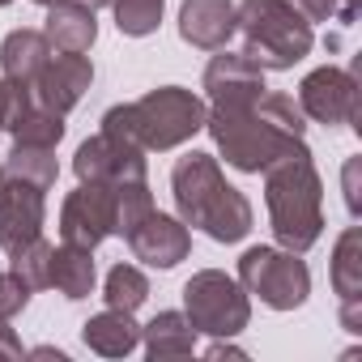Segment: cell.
I'll list each match as a JSON object with an SVG mask.
<instances>
[{
	"mask_svg": "<svg viewBox=\"0 0 362 362\" xmlns=\"http://www.w3.org/2000/svg\"><path fill=\"white\" fill-rule=\"evenodd\" d=\"M170 188L184 226H201L218 243H239L252 230V205L239 188H230L209 153H188L170 170Z\"/></svg>",
	"mask_w": 362,
	"mask_h": 362,
	"instance_id": "6da1fadb",
	"label": "cell"
},
{
	"mask_svg": "<svg viewBox=\"0 0 362 362\" xmlns=\"http://www.w3.org/2000/svg\"><path fill=\"white\" fill-rule=\"evenodd\" d=\"M205 128V103L179 86H162L128 107H111L103 115V132L119 136L136 149H175Z\"/></svg>",
	"mask_w": 362,
	"mask_h": 362,
	"instance_id": "7a4b0ae2",
	"label": "cell"
},
{
	"mask_svg": "<svg viewBox=\"0 0 362 362\" xmlns=\"http://www.w3.org/2000/svg\"><path fill=\"white\" fill-rule=\"evenodd\" d=\"M320 175L311 166V153H286L269 166L264 179V201H269V218H273V235L286 252H307L320 230H324V214H320Z\"/></svg>",
	"mask_w": 362,
	"mask_h": 362,
	"instance_id": "3957f363",
	"label": "cell"
},
{
	"mask_svg": "<svg viewBox=\"0 0 362 362\" xmlns=\"http://www.w3.org/2000/svg\"><path fill=\"white\" fill-rule=\"evenodd\" d=\"M235 30H243V56L260 69H294L311 52V22L290 0H243Z\"/></svg>",
	"mask_w": 362,
	"mask_h": 362,
	"instance_id": "277c9868",
	"label": "cell"
},
{
	"mask_svg": "<svg viewBox=\"0 0 362 362\" xmlns=\"http://www.w3.org/2000/svg\"><path fill=\"white\" fill-rule=\"evenodd\" d=\"M205 128L214 132V141L226 153V162L239 166V170H269L277 158L307 149L303 136H290L277 124H269L256 103L252 107H239V111L214 107V115H205Z\"/></svg>",
	"mask_w": 362,
	"mask_h": 362,
	"instance_id": "5b68a950",
	"label": "cell"
},
{
	"mask_svg": "<svg viewBox=\"0 0 362 362\" xmlns=\"http://www.w3.org/2000/svg\"><path fill=\"white\" fill-rule=\"evenodd\" d=\"M239 286L252 290L264 307L273 311H290L307 303L311 277L307 264L298 260V252H277V247H252L239 260Z\"/></svg>",
	"mask_w": 362,
	"mask_h": 362,
	"instance_id": "8992f818",
	"label": "cell"
},
{
	"mask_svg": "<svg viewBox=\"0 0 362 362\" xmlns=\"http://www.w3.org/2000/svg\"><path fill=\"white\" fill-rule=\"evenodd\" d=\"M184 307H188V324L197 332H214V337H235L247 328V294L239 281H230L226 273H197L184 286Z\"/></svg>",
	"mask_w": 362,
	"mask_h": 362,
	"instance_id": "52a82bcc",
	"label": "cell"
},
{
	"mask_svg": "<svg viewBox=\"0 0 362 362\" xmlns=\"http://www.w3.org/2000/svg\"><path fill=\"white\" fill-rule=\"evenodd\" d=\"M115 230V188L111 184H81L60 214V239L69 247L94 252Z\"/></svg>",
	"mask_w": 362,
	"mask_h": 362,
	"instance_id": "ba28073f",
	"label": "cell"
},
{
	"mask_svg": "<svg viewBox=\"0 0 362 362\" xmlns=\"http://www.w3.org/2000/svg\"><path fill=\"white\" fill-rule=\"evenodd\" d=\"M73 170L81 184H136L145 179V149L119 141V136H107L98 132L94 141H86L73 158Z\"/></svg>",
	"mask_w": 362,
	"mask_h": 362,
	"instance_id": "9c48e42d",
	"label": "cell"
},
{
	"mask_svg": "<svg viewBox=\"0 0 362 362\" xmlns=\"http://www.w3.org/2000/svg\"><path fill=\"white\" fill-rule=\"evenodd\" d=\"M298 107L303 115L337 128V124H354L358 119V81L345 69H315L303 86H298Z\"/></svg>",
	"mask_w": 362,
	"mask_h": 362,
	"instance_id": "30bf717a",
	"label": "cell"
},
{
	"mask_svg": "<svg viewBox=\"0 0 362 362\" xmlns=\"http://www.w3.org/2000/svg\"><path fill=\"white\" fill-rule=\"evenodd\" d=\"M205 90H209V103L222 107V111H239V107H252L260 94H264V69L252 64L243 52H226L218 47V56L209 60L205 69Z\"/></svg>",
	"mask_w": 362,
	"mask_h": 362,
	"instance_id": "8fae6325",
	"label": "cell"
},
{
	"mask_svg": "<svg viewBox=\"0 0 362 362\" xmlns=\"http://www.w3.org/2000/svg\"><path fill=\"white\" fill-rule=\"evenodd\" d=\"M90 81H94V64H90L81 52H60V56H52V60L43 64V73L35 77L30 98H35L39 107H47V111L64 115V111H73V107L81 103V94L90 90Z\"/></svg>",
	"mask_w": 362,
	"mask_h": 362,
	"instance_id": "7c38bea8",
	"label": "cell"
},
{
	"mask_svg": "<svg viewBox=\"0 0 362 362\" xmlns=\"http://www.w3.org/2000/svg\"><path fill=\"white\" fill-rule=\"evenodd\" d=\"M43 235V188L5 179L0 184V247L9 256Z\"/></svg>",
	"mask_w": 362,
	"mask_h": 362,
	"instance_id": "4fadbf2b",
	"label": "cell"
},
{
	"mask_svg": "<svg viewBox=\"0 0 362 362\" xmlns=\"http://www.w3.org/2000/svg\"><path fill=\"white\" fill-rule=\"evenodd\" d=\"M124 239H128L132 256L145 260V264H153V269H175L179 260L188 256V247H192L188 226L175 222V218H166V214H145Z\"/></svg>",
	"mask_w": 362,
	"mask_h": 362,
	"instance_id": "5bb4252c",
	"label": "cell"
},
{
	"mask_svg": "<svg viewBox=\"0 0 362 362\" xmlns=\"http://www.w3.org/2000/svg\"><path fill=\"white\" fill-rule=\"evenodd\" d=\"M179 35L201 52H218L235 35V5L230 0H184L179 9Z\"/></svg>",
	"mask_w": 362,
	"mask_h": 362,
	"instance_id": "9a60e30c",
	"label": "cell"
},
{
	"mask_svg": "<svg viewBox=\"0 0 362 362\" xmlns=\"http://www.w3.org/2000/svg\"><path fill=\"white\" fill-rule=\"evenodd\" d=\"M332 286L341 294V320L349 332H362V230L349 226L337 239V256H332Z\"/></svg>",
	"mask_w": 362,
	"mask_h": 362,
	"instance_id": "2e32d148",
	"label": "cell"
},
{
	"mask_svg": "<svg viewBox=\"0 0 362 362\" xmlns=\"http://www.w3.org/2000/svg\"><path fill=\"white\" fill-rule=\"evenodd\" d=\"M47 60H52V43L39 30H13L5 39V47H0V69H5V81L18 86V90H30Z\"/></svg>",
	"mask_w": 362,
	"mask_h": 362,
	"instance_id": "e0dca14e",
	"label": "cell"
},
{
	"mask_svg": "<svg viewBox=\"0 0 362 362\" xmlns=\"http://www.w3.org/2000/svg\"><path fill=\"white\" fill-rule=\"evenodd\" d=\"M47 43L56 52H90L94 39H98V22H94V9L81 5V0H60L47 13Z\"/></svg>",
	"mask_w": 362,
	"mask_h": 362,
	"instance_id": "ac0fdd59",
	"label": "cell"
},
{
	"mask_svg": "<svg viewBox=\"0 0 362 362\" xmlns=\"http://www.w3.org/2000/svg\"><path fill=\"white\" fill-rule=\"evenodd\" d=\"M81 341H86L94 354H103V358H124V354H132V349L141 345V328L132 324V311L107 307L103 315H94V320L81 328Z\"/></svg>",
	"mask_w": 362,
	"mask_h": 362,
	"instance_id": "d6986e66",
	"label": "cell"
},
{
	"mask_svg": "<svg viewBox=\"0 0 362 362\" xmlns=\"http://www.w3.org/2000/svg\"><path fill=\"white\" fill-rule=\"evenodd\" d=\"M141 332H145V349H149V358H188L192 345H197V328L188 324V315H179V311H162V315H153Z\"/></svg>",
	"mask_w": 362,
	"mask_h": 362,
	"instance_id": "ffe728a7",
	"label": "cell"
},
{
	"mask_svg": "<svg viewBox=\"0 0 362 362\" xmlns=\"http://www.w3.org/2000/svg\"><path fill=\"white\" fill-rule=\"evenodd\" d=\"M52 286L64 298H86L94 290V260L86 247H52Z\"/></svg>",
	"mask_w": 362,
	"mask_h": 362,
	"instance_id": "44dd1931",
	"label": "cell"
},
{
	"mask_svg": "<svg viewBox=\"0 0 362 362\" xmlns=\"http://www.w3.org/2000/svg\"><path fill=\"white\" fill-rule=\"evenodd\" d=\"M9 132H13L18 145H52V149H56V141L64 136V119L30 98V103H22L18 115L9 119Z\"/></svg>",
	"mask_w": 362,
	"mask_h": 362,
	"instance_id": "7402d4cb",
	"label": "cell"
},
{
	"mask_svg": "<svg viewBox=\"0 0 362 362\" xmlns=\"http://www.w3.org/2000/svg\"><path fill=\"white\" fill-rule=\"evenodd\" d=\"M5 175L9 179H22V184H35V188H52L56 184V158H52V145H13L9 162H5Z\"/></svg>",
	"mask_w": 362,
	"mask_h": 362,
	"instance_id": "603a6c76",
	"label": "cell"
},
{
	"mask_svg": "<svg viewBox=\"0 0 362 362\" xmlns=\"http://www.w3.org/2000/svg\"><path fill=\"white\" fill-rule=\"evenodd\" d=\"M145 294H149V281L141 277V269L115 264V269L107 273V290H103L107 307H115V311H136V307L145 303Z\"/></svg>",
	"mask_w": 362,
	"mask_h": 362,
	"instance_id": "cb8c5ba5",
	"label": "cell"
},
{
	"mask_svg": "<svg viewBox=\"0 0 362 362\" xmlns=\"http://www.w3.org/2000/svg\"><path fill=\"white\" fill-rule=\"evenodd\" d=\"M162 5L166 0H111V9H115V26L132 39L141 35H153L158 22H162Z\"/></svg>",
	"mask_w": 362,
	"mask_h": 362,
	"instance_id": "d4e9b609",
	"label": "cell"
},
{
	"mask_svg": "<svg viewBox=\"0 0 362 362\" xmlns=\"http://www.w3.org/2000/svg\"><path fill=\"white\" fill-rule=\"evenodd\" d=\"M145 214H153V197L145 188V179H136V184H115V230L111 235H128Z\"/></svg>",
	"mask_w": 362,
	"mask_h": 362,
	"instance_id": "484cf974",
	"label": "cell"
},
{
	"mask_svg": "<svg viewBox=\"0 0 362 362\" xmlns=\"http://www.w3.org/2000/svg\"><path fill=\"white\" fill-rule=\"evenodd\" d=\"M9 273H18L26 281V290L52 286V243H43V235H39L35 243H26L22 252H13V269Z\"/></svg>",
	"mask_w": 362,
	"mask_h": 362,
	"instance_id": "4316f807",
	"label": "cell"
},
{
	"mask_svg": "<svg viewBox=\"0 0 362 362\" xmlns=\"http://www.w3.org/2000/svg\"><path fill=\"white\" fill-rule=\"evenodd\" d=\"M256 107H260V115L269 119V124H277L281 132H290V136H303V107H294V98L290 94H260L256 98Z\"/></svg>",
	"mask_w": 362,
	"mask_h": 362,
	"instance_id": "83f0119b",
	"label": "cell"
},
{
	"mask_svg": "<svg viewBox=\"0 0 362 362\" xmlns=\"http://www.w3.org/2000/svg\"><path fill=\"white\" fill-rule=\"evenodd\" d=\"M30 303V290L18 273H0V324H9L22 307Z\"/></svg>",
	"mask_w": 362,
	"mask_h": 362,
	"instance_id": "f1b7e54d",
	"label": "cell"
},
{
	"mask_svg": "<svg viewBox=\"0 0 362 362\" xmlns=\"http://www.w3.org/2000/svg\"><path fill=\"white\" fill-rule=\"evenodd\" d=\"M22 103H30V90H18L9 81H0V128H9V119L18 115Z\"/></svg>",
	"mask_w": 362,
	"mask_h": 362,
	"instance_id": "f546056e",
	"label": "cell"
},
{
	"mask_svg": "<svg viewBox=\"0 0 362 362\" xmlns=\"http://www.w3.org/2000/svg\"><path fill=\"white\" fill-rule=\"evenodd\" d=\"M290 5L307 18V22H328L337 13V0H290Z\"/></svg>",
	"mask_w": 362,
	"mask_h": 362,
	"instance_id": "4dcf8cb0",
	"label": "cell"
},
{
	"mask_svg": "<svg viewBox=\"0 0 362 362\" xmlns=\"http://www.w3.org/2000/svg\"><path fill=\"white\" fill-rule=\"evenodd\" d=\"M0 354H5V358H18L22 354V345H18V337L5 328V324H0Z\"/></svg>",
	"mask_w": 362,
	"mask_h": 362,
	"instance_id": "1f68e13d",
	"label": "cell"
},
{
	"mask_svg": "<svg viewBox=\"0 0 362 362\" xmlns=\"http://www.w3.org/2000/svg\"><path fill=\"white\" fill-rule=\"evenodd\" d=\"M354 13H358V0H345V9H341V18H345V22H354Z\"/></svg>",
	"mask_w": 362,
	"mask_h": 362,
	"instance_id": "d6a6232c",
	"label": "cell"
},
{
	"mask_svg": "<svg viewBox=\"0 0 362 362\" xmlns=\"http://www.w3.org/2000/svg\"><path fill=\"white\" fill-rule=\"evenodd\" d=\"M81 5H90V9H103V5H111V0H81Z\"/></svg>",
	"mask_w": 362,
	"mask_h": 362,
	"instance_id": "836d02e7",
	"label": "cell"
},
{
	"mask_svg": "<svg viewBox=\"0 0 362 362\" xmlns=\"http://www.w3.org/2000/svg\"><path fill=\"white\" fill-rule=\"evenodd\" d=\"M35 5H47V9H52V5H60V0H35Z\"/></svg>",
	"mask_w": 362,
	"mask_h": 362,
	"instance_id": "e575fe53",
	"label": "cell"
},
{
	"mask_svg": "<svg viewBox=\"0 0 362 362\" xmlns=\"http://www.w3.org/2000/svg\"><path fill=\"white\" fill-rule=\"evenodd\" d=\"M0 175H5V162H0Z\"/></svg>",
	"mask_w": 362,
	"mask_h": 362,
	"instance_id": "d590c367",
	"label": "cell"
},
{
	"mask_svg": "<svg viewBox=\"0 0 362 362\" xmlns=\"http://www.w3.org/2000/svg\"><path fill=\"white\" fill-rule=\"evenodd\" d=\"M0 5H9V0H0Z\"/></svg>",
	"mask_w": 362,
	"mask_h": 362,
	"instance_id": "8d00e7d4",
	"label": "cell"
}]
</instances>
